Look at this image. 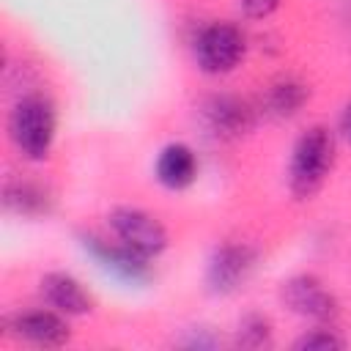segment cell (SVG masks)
I'll return each instance as SVG.
<instances>
[{"label": "cell", "mask_w": 351, "mask_h": 351, "mask_svg": "<svg viewBox=\"0 0 351 351\" xmlns=\"http://www.w3.org/2000/svg\"><path fill=\"white\" fill-rule=\"evenodd\" d=\"M335 156H337V143L335 134L315 123L307 132H302L291 148V159H288V189L296 200H310L315 197L326 178L332 176L335 167Z\"/></svg>", "instance_id": "obj_1"}, {"label": "cell", "mask_w": 351, "mask_h": 351, "mask_svg": "<svg viewBox=\"0 0 351 351\" xmlns=\"http://www.w3.org/2000/svg\"><path fill=\"white\" fill-rule=\"evenodd\" d=\"M55 134H58V112L44 93H27L16 99L8 115V137L22 159L44 162L52 154Z\"/></svg>", "instance_id": "obj_2"}, {"label": "cell", "mask_w": 351, "mask_h": 351, "mask_svg": "<svg viewBox=\"0 0 351 351\" xmlns=\"http://www.w3.org/2000/svg\"><path fill=\"white\" fill-rule=\"evenodd\" d=\"M192 52L203 74H230L247 55V36L236 22H208L197 30Z\"/></svg>", "instance_id": "obj_3"}, {"label": "cell", "mask_w": 351, "mask_h": 351, "mask_svg": "<svg viewBox=\"0 0 351 351\" xmlns=\"http://www.w3.org/2000/svg\"><path fill=\"white\" fill-rule=\"evenodd\" d=\"M107 228L112 239H118L148 261H156L170 244V233L162 219L140 206H115L107 214Z\"/></svg>", "instance_id": "obj_4"}, {"label": "cell", "mask_w": 351, "mask_h": 351, "mask_svg": "<svg viewBox=\"0 0 351 351\" xmlns=\"http://www.w3.org/2000/svg\"><path fill=\"white\" fill-rule=\"evenodd\" d=\"M80 247L104 274H110L123 285H145L154 277V269H151L154 261L137 255L118 239L110 241L99 233H80Z\"/></svg>", "instance_id": "obj_5"}, {"label": "cell", "mask_w": 351, "mask_h": 351, "mask_svg": "<svg viewBox=\"0 0 351 351\" xmlns=\"http://www.w3.org/2000/svg\"><path fill=\"white\" fill-rule=\"evenodd\" d=\"M258 266V250L244 241H222L211 250L203 271L206 291L214 296L236 293Z\"/></svg>", "instance_id": "obj_6"}, {"label": "cell", "mask_w": 351, "mask_h": 351, "mask_svg": "<svg viewBox=\"0 0 351 351\" xmlns=\"http://www.w3.org/2000/svg\"><path fill=\"white\" fill-rule=\"evenodd\" d=\"M280 302L285 310H291L299 318L315 321V324H332L340 315V302L326 282L310 271L291 274L280 282Z\"/></svg>", "instance_id": "obj_7"}, {"label": "cell", "mask_w": 351, "mask_h": 351, "mask_svg": "<svg viewBox=\"0 0 351 351\" xmlns=\"http://www.w3.org/2000/svg\"><path fill=\"white\" fill-rule=\"evenodd\" d=\"M8 335H14L22 343L38 346V348H60L71 340V326L69 315L47 307H33V310H19L8 318Z\"/></svg>", "instance_id": "obj_8"}, {"label": "cell", "mask_w": 351, "mask_h": 351, "mask_svg": "<svg viewBox=\"0 0 351 351\" xmlns=\"http://www.w3.org/2000/svg\"><path fill=\"white\" fill-rule=\"evenodd\" d=\"M203 123L214 137L236 140L255 126V107L233 93H214L200 107Z\"/></svg>", "instance_id": "obj_9"}, {"label": "cell", "mask_w": 351, "mask_h": 351, "mask_svg": "<svg viewBox=\"0 0 351 351\" xmlns=\"http://www.w3.org/2000/svg\"><path fill=\"white\" fill-rule=\"evenodd\" d=\"M38 293L52 310H58V313H63L69 318L88 315L96 307L93 293L82 285V280H77L69 271H47L38 280Z\"/></svg>", "instance_id": "obj_10"}, {"label": "cell", "mask_w": 351, "mask_h": 351, "mask_svg": "<svg viewBox=\"0 0 351 351\" xmlns=\"http://www.w3.org/2000/svg\"><path fill=\"white\" fill-rule=\"evenodd\" d=\"M200 173V162L197 154L192 151V145L176 140L159 148L156 159H154V176L156 181L170 189V192H184L197 181Z\"/></svg>", "instance_id": "obj_11"}, {"label": "cell", "mask_w": 351, "mask_h": 351, "mask_svg": "<svg viewBox=\"0 0 351 351\" xmlns=\"http://www.w3.org/2000/svg\"><path fill=\"white\" fill-rule=\"evenodd\" d=\"M3 203L11 214L38 219L49 217L55 208V195L49 192L47 184L33 181V178H14L3 186Z\"/></svg>", "instance_id": "obj_12"}, {"label": "cell", "mask_w": 351, "mask_h": 351, "mask_svg": "<svg viewBox=\"0 0 351 351\" xmlns=\"http://www.w3.org/2000/svg\"><path fill=\"white\" fill-rule=\"evenodd\" d=\"M307 101H310V88L302 80H296V77H280V80H274L266 88V93L261 99V110L269 118L285 121V118L299 115Z\"/></svg>", "instance_id": "obj_13"}, {"label": "cell", "mask_w": 351, "mask_h": 351, "mask_svg": "<svg viewBox=\"0 0 351 351\" xmlns=\"http://www.w3.org/2000/svg\"><path fill=\"white\" fill-rule=\"evenodd\" d=\"M271 321L261 313H250L239 321V329H236V346L241 348H266L271 346Z\"/></svg>", "instance_id": "obj_14"}, {"label": "cell", "mask_w": 351, "mask_h": 351, "mask_svg": "<svg viewBox=\"0 0 351 351\" xmlns=\"http://www.w3.org/2000/svg\"><path fill=\"white\" fill-rule=\"evenodd\" d=\"M296 351H340L346 348V337L337 335V329H332V324H315L313 329L302 332L293 340Z\"/></svg>", "instance_id": "obj_15"}, {"label": "cell", "mask_w": 351, "mask_h": 351, "mask_svg": "<svg viewBox=\"0 0 351 351\" xmlns=\"http://www.w3.org/2000/svg\"><path fill=\"white\" fill-rule=\"evenodd\" d=\"M219 343H222L219 335L214 329H208V326H192L181 337V346L189 348V351H208V348H217Z\"/></svg>", "instance_id": "obj_16"}, {"label": "cell", "mask_w": 351, "mask_h": 351, "mask_svg": "<svg viewBox=\"0 0 351 351\" xmlns=\"http://www.w3.org/2000/svg\"><path fill=\"white\" fill-rule=\"evenodd\" d=\"M236 5H239V11H241L244 19L263 22L271 14H277V8L282 5V0H236Z\"/></svg>", "instance_id": "obj_17"}, {"label": "cell", "mask_w": 351, "mask_h": 351, "mask_svg": "<svg viewBox=\"0 0 351 351\" xmlns=\"http://www.w3.org/2000/svg\"><path fill=\"white\" fill-rule=\"evenodd\" d=\"M340 132L351 140V104H346V110H343V115H340Z\"/></svg>", "instance_id": "obj_18"}]
</instances>
